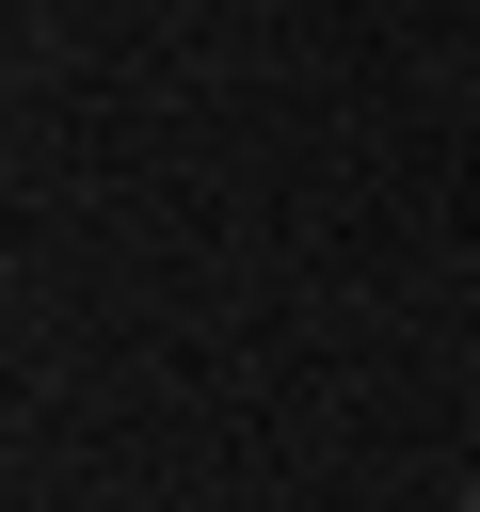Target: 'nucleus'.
<instances>
[{
    "mask_svg": "<svg viewBox=\"0 0 480 512\" xmlns=\"http://www.w3.org/2000/svg\"><path fill=\"white\" fill-rule=\"evenodd\" d=\"M464 512H480V496H464Z\"/></svg>",
    "mask_w": 480,
    "mask_h": 512,
    "instance_id": "obj_1",
    "label": "nucleus"
}]
</instances>
